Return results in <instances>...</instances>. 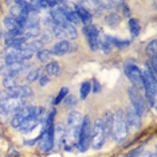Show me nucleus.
I'll use <instances>...</instances> for the list:
<instances>
[{"mask_svg":"<svg viewBox=\"0 0 157 157\" xmlns=\"http://www.w3.org/2000/svg\"><path fill=\"white\" fill-rule=\"evenodd\" d=\"M110 134H112L113 140L117 144H122L126 140L129 130L126 126V121H125V116L122 110H117L113 114V120H112V129H110Z\"/></svg>","mask_w":157,"mask_h":157,"instance_id":"f257e3e1","label":"nucleus"},{"mask_svg":"<svg viewBox=\"0 0 157 157\" xmlns=\"http://www.w3.org/2000/svg\"><path fill=\"white\" fill-rule=\"evenodd\" d=\"M142 74V87L145 89L146 99H148L149 105L155 108V101H156V77L152 74L149 69L148 63H145L144 69L141 71Z\"/></svg>","mask_w":157,"mask_h":157,"instance_id":"f03ea898","label":"nucleus"},{"mask_svg":"<svg viewBox=\"0 0 157 157\" xmlns=\"http://www.w3.org/2000/svg\"><path fill=\"white\" fill-rule=\"evenodd\" d=\"M83 121L81 113L78 112H71L67 117V124H66V138L69 142H77L78 136H79L81 125Z\"/></svg>","mask_w":157,"mask_h":157,"instance_id":"7ed1b4c3","label":"nucleus"},{"mask_svg":"<svg viewBox=\"0 0 157 157\" xmlns=\"http://www.w3.org/2000/svg\"><path fill=\"white\" fill-rule=\"evenodd\" d=\"M108 134L105 132V125H103L102 118H97L94 121V124L91 125V140H90V145L94 149H101L106 142Z\"/></svg>","mask_w":157,"mask_h":157,"instance_id":"20e7f679","label":"nucleus"},{"mask_svg":"<svg viewBox=\"0 0 157 157\" xmlns=\"http://www.w3.org/2000/svg\"><path fill=\"white\" fill-rule=\"evenodd\" d=\"M90 140H91V121L87 116H85L81 125L78 141H77V146L79 149V152L87 151V148L90 146Z\"/></svg>","mask_w":157,"mask_h":157,"instance_id":"39448f33","label":"nucleus"},{"mask_svg":"<svg viewBox=\"0 0 157 157\" xmlns=\"http://www.w3.org/2000/svg\"><path fill=\"white\" fill-rule=\"evenodd\" d=\"M42 114H43V109H38V108H35V106H23L22 109L17 110V112L13 114V117L11 120V125L17 129L19 125H22L27 118H30V117H33V116H36L40 118Z\"/></svg>","mask_w":157,"mask_h":157,"instance_id":"423d86ee","label":"nucleus"},{"mask_svg":"<svg viewBox=\"0 0 157 157\" xmlns=\"http://www.w3.org/2000/svg\"><path fill=\"white\" fill-rule=\"evenodd\" d=\"M128 94H129V98L132 102V108L137 112V114L140 117L145 116L146 110H148V106H146V102H145L144 97L140 94V91L136 87H129L128 89Z\"/></svg>","mask_w":157,"mask_h":157,"instance_id":"0eeeda50","label":"nucleus"},{"mask_svg":"<svg viewBox=\"0 0 157 157\" xmlns=\"http://www.w3.org/2000/svg\"><path fill=\"white\" fill-rule=\"evenodd\" d=\"M52 31H54V35L58 39H62V40H73V39H77L78 33L77 28L70 23H65V24H55L52 27Z\"/></svg>","mask_w":157,"mask_h":157,"instance_id":"6e6552de","label":"nucleus"},{"mask_svg":"<svg viewBox=\"0 0 157 157\" xmlns=\"http://www.w3.org/2000/svg\"><path fill=\"white\" fill-rule=\"evenodd\" d=\"M125 74H126V77L129 78V81L133 83V87H136L137 90L142 87V74H141V70L138 69L134 63H132V62L125 63Z\"/></svg>","mask_w":157,"mask_h":157,"instance_id":"1a4fd4ad","label":"nucleus"},{"mask_svg":"<svg viewBox=\"0 0 157 157\" xmlns=\"http://www.w3.org/2000/svg\"><path fill=\"white\" fill-rule=\"evenodd\" d=\"M124 116H125V121H126L128 130L137 132L141 128V117L138 116L137 112L132 106L126 109V113H124Z\"/></svg>","mask_w":157,"mask_h":157,"instance_id":"9d476101","label":"nucleus"},{"mask_svg":"<svg viewBox=\"0 0 157 157\" xmlns=\"http://www.w3.org/2000/svg\"><path fill=\"white\" fill-rule=\"evenodd\" d=\"M24 106V99L22 98H15L11 97L8 99L0 102V110L4 113H12V112H17Z\"/></svg>","mask_w":157,"mask_h":157,"instance_id":"9b49d317","label":"nucleus"},{"mask_svg":"<svg viewBox=\"0 0 157 157\" xmlns=\"http://www.w3.org/2000/svg\"><path fill=\"white\" fill-rule=\"evenodd\" d=\"M83 34L87 38V43L93 51L98 50V35H99L98 28L94 24H89V26L83 27Z\"/></svg>","mask_w":157,"mask_h":157,"instance_id":"f8f14e48","label":"nucleus"},{"mask_svg":"<svg viewBox=\"0 0 157 157\" xmlns=\"http://www.w3.org/2000/svg\"><path fill=\"white\" fill-rule=\"evenodd\" d=\"M54 138H55L54 128L51 126L46 130V133L42 134L40 142H39V149H40L42 152H50L54 148Z\"/></svg>","mask_w":157,"mask_h":157,"instance_id":"ddd939ff","label":"nucleus"},{"mask_svg":"<svg viewBox=\"0 0 157 157\" xmlns=\"http://www.w3.org/2000/svg\"><path fill=\"white\" fill-rule=\"evenodd\" d=\"M10 93L11 97H15V98H27V97H31L33 95V89L30 86H26V85H15L11 89H7Z\"/></svg>","mask_w":157,"mask_h":157,"instance_id":"4468645a","label":"nucleus"},{"mask_svg":"<svg viewBox=\"0 0 157 157\" xmlns=\"http://www.w3.org/2000/svg\"><path fill=\"white\" fill-rule=\"evenodd\" d=\"M75 13H77L78 19H79L81 22L85 24V26H89V24H91V19H93L91 13L89 12L87 8H85L83 6H81V3H78V6H77V8H75Z\"/></svg>","mask_w":157,"mask_h":157,"instance_id":"2eb2a0df","label":"nucleus"},{"mask_svg":"<svg viewBox=\"0 0 157 157\" xmlns=\"http://www.w3.org/2000/svg\"><path fill=\"white\" fill-rule=\"evenodd\" d=\"M70 48H71V46L70 43L67 40H60L56 44H54V47L51 48V55H56V56H62V55H65L67 54V52L70 51Z\"/></svg>","mask_w":157,"mask_h":157,"instance_id":"dca6fc26","label":"nucleus"},{"mask_svg":"<svg viewBox=\"0 0 157 157\" xmlns=\"http://www.w3.org/2000/svg\"><path fill=\"white\" fill-rule=\"evenodd\" d=\"M40 122V118L36 116H33V117H30V118H27L22 125H19V132H22V133H28V132H31L34 129L36 125Z\"/></svg>","mask_w":157,"mask_h":157,"instance_id":"f3484780","label":"nucleus"},{"mask_svg":"<svg viewBox=\"0 0 157 157\" xmlns=\"http://www.w3.org/2000/svg\"><path fill=\"white\" fill-rule=\"evenodd\" d=\"M60 10H62V12H63V15H65V17H66V22H67V23H70V24H77L78 22H79V19H78L75 11H73V8L62 7Z\"/></svg>","mask_w":157,"mask_h":157,"instance_id":"a211bd4d","label":"nucleus"},{"mask_svg":"<svg viewBox=\"0 0 157 157\" xmlns=\"http://www.w3.org/2000/svg\"><path fill=\"white\" fill-rule=\"evenodd\" d=\"M105 22H106V24H108L109 27L116 28V27L121 23V17H120L118 13L113 12V13H109V15L105 17Z\"/></svg>","mask_w":157,"mask_h":157,"instance_id":"6ab92c4d","label":"nucleus"},{"mask_svg":"<svg viewBox=\"0 0 157 157\" xmlns=\"http://www.w3.org/2000/svg\"><path fill=\"white\" fill-rule=\"evenodd\" d=\"M106 39H108V42L112 46H116V47H118V48H125V47H128V46L130 44L129 40L118 39V38H114V36H106Z\"/></svg>","mask_w":157,"mask_h":157,"instance_id":"aec40b11","label":"nucleus"},{"mask_svg":"<svg viewBox=\"0 0 157 157\" xmlns=\"http://www.w3.org/2000/svg\"><path fill=\"white\" fill-rule=\"evenodd\" d=\"M60 71V67H59V63L55 62V60H51V62L47 63V66H46V73H47V75H58Z\"/></svg>","mask_w":157,"mask_h":157,"instance_id":"412c9836","label":"nucleus"},{"mask_svg":"<svg viewBox=\"0 0 157 157\" xmlns=\"http://www.w3.org/2000/svg\"><path fill=\"white\" fill-rule=\"evenodd\" d=\"M4 26L7 27V30H8V31H13V30H23V28L19 26V23H17L12 16H6V17H4Z\"/></svg>","mask_w":157,"mask_h":157,"instance_id":"4be33fe9","label":"nucleus"},{"mask_svg":"<svg viewBox=\"0 0 157 157\" xmlns=\"http://www.w3.org/2000/svg\"><path fill=\"white\" fill-rule=\"evenodd\" d=\"M129 28H130V33L133 36H137L140 34V30H141V26H140V22L137 19H130L129 20Z\"/></svg>","mask_w":157,"mask_h":157,"instance_id":"5701e85b","label":"nucleus"},{"mask_svg":"<svg viewBox=\"0 0 157 157\" xmlns=\"http://www.w3.org/2000/svg\"><path fill=\"white\" fill-rule=\"evenodd\" d=\"M91 90V83L90 82H83V83L81 85V89H79V95L82 99H86L89 93Z\"/></svg>","mask_w":157,"mask_h":157,"instance_id":"b1692460","label":"nucleus"},{"mask_svg":"<svg viewBox=\"0 0 157 157\" xmlns=\"http://www.w3.org/2000/svg\"><path fill=\"white\" fill-rule=\"evenodd\" d=\"M36 58L40 60V62H50V58H51V52L48 51V50H39L36 51Z\"/></svg>","mask_w":157,"mask_h":157,"instance_id":"393cba45","label":"nucleus"},{"mask_svg":"<svg viewBox=\"0 0 157 157\" xmlns=\"http://www.w3.org/2000/svg\"><path fill=\"white\" fill-rule=\"evenodd\" d=\"M67 94H69V89L67 87H62L58 93V95H56V98L54 99V105H59L60 102H62V99H65L67 97Z\"/></svg>","mask_w":157,"mask_h":157,"instance_id":"a878e982","label":"nucleus"},{"mask_svg":"<svg viewBox=\"0 0 157 157\" xmlns=\"http://www.w3.org/2000/svg\"><path fill=\"white\" fill-rule=\"evenodd\" d=\"M43 73V70L42 69H34V70H31L30 73L27 74V77H26V79L27 81H30V82H34L35 79H38L39 75Z\"/></svg>","mask_w":157,"mask_h":157,"instance_id":"bb28decb","label":"nucleus"},{"mask_svg":"<svg viewBox=\"0 0 157 157\" xmlns=\"http://www.w3.org/2000/svg\"><path fill=\"white\" fill-rule=\"evenodd\" d=\"M156 52H157V48H156V40H152L151 43L146 46V54L151 55L152 58L156 56Z\"/></svg>","mask_w":157,"mask_h":157,"instance_id":"cd10ccee","label":"nucleus"},{"mask_svg":"<svg viewBox=\"0 0 157 157\" xmlns=\"http://www.w3.org/2000/svg\"><path fill=\"white\" fill-rule=\"evenodd\" d=\"M3 85L7 89H11L15 86V78H3Z\"/></svg>","mask_w":157,"mask_h":157,"instance_id":"c85d7f7f","label":"nucleus"},{"mask_svg":"<svg viewBox=\"0 0 157 157\" xmlns=\"http://www.w3.org/2000/svg\"><path fill=\"white\" fill-rule=\"evenodd\" d=\"M38 79H39L40 86H46V85L48 83V81H50V75H47V74H40Z\"/></svg>","mask_w":157,"mask_h":157,"instance_id":"c756f323","label":"nucleus"},{"mask_svg":"<svg viewBox=\"0 0 157 157\" xmlns=\"http://www.w3.org/2000/svg\"><path fill=\"white\" fill-rule=\"evenodd\" d=\"M65 105L67 106V108H71V105L75 106V105H77V99L74 98L73 95H67V97H66V102H65Z\"/></svg>","mask_w":157,"mask_h":157,"instance_id":"7c9ffc66","label":"nucleus"},{"mask_svg":"<svg viewBox=\"0 0 157 157\" xmlns=\"http://www.w3.org/2000/svg\"><path fill=\"white\" fill-rule=\"evenodd\" d=\"M8 98H11V95H10L8 90L0 91V102H2V101H4V99H8Z\"/></svg>","mask_w":157,"mask_h":157,"instance_id":"2f4dec72","label":"nucleus"},{"mask_svg":"<svg viewBox=\"0 0 157 157\" xmlns=\"http://www.w3.org/2000/svg\"><path fill=\"white\" fill-rule=\"evenodd\" d=\"M93 91H94V93H99V91H101V85L98 83V81H93Z\"/></svg>","mask_w":157,"mask_h":157,"instance_id":"473e14b6","label":"nucleus"},{"mask_svg":"<svg viewBox=\"0 0 157 157\" xmlns=\"http://www.w3.org/2000/svg\"><path fill=\"white\" fill-rule=\"evenodd\" d=\"M6 66H7V63H6L4 58H0V73H3V70L6 69Z\"/></svg>","mask_w":157,"mask_h":157,"instance_id":"72a5a7b5","label":"nucleus"},{"mask_svg":"<svg viewBox=\"0 0 157 157\" xmlns=\"http://www.w3.org/2000/svg\"><path fill=\"white\" fill-rule=\"evenodd\" d=\"M138 157H156V156H155V153H151V152H144L141 156H138Z\"/></svg>","mask_w":157,"mask_h":157,"instance_id":"f704fd0d","label":"nucleus"},{"mask_svg":"<svg viewBox=\"0 0 157 157\" xmlns=\"http://www.w3.org/2000/svg\"><path fill=\"white\" fill-rule=\"evenodd\" d=\"M124 13L125 15H129V8H128V6H124Z\"/></svg>","mask_w":157,"mask_h":157,"instance_id":"c9c22d12","label":"nucleus"},{"mask_svg":"<svg viewBox=\"0 0 157 157\" xmlns=\"http://www.w3.org/2000/svg\"><path fill=\"white\" fill-rule=\"evenodd\" d=\"M118 157H128L126 155H121V156H118Z\"/></svg>","mask_w":157,"mask_h":157,"instance_id":"e433bc0d","label":"nucleus"}]
</instances>
